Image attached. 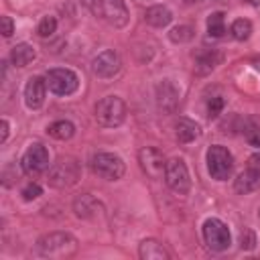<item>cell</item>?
Returning <instances> with one entry per match:
<instances>
[{
	"label": "cell",
	"instance_id": "7402d4cb",
	"mask_svg": "<svg viewBox=\"0 0 260 260\" xmlns=\"http://www.w3.org/2000/svg\"><path fill=\"white\" fill-rule=\"evenodd\" d=\"M223 20H225V14L223 12L209 14V18H207V32H209V37L221 39L225 35V22Z\"/></svg>",
	"mask_w": 260,
	"mask_h": 260
},
{
	"label": "cell",
	"instance_id": "83f0119b",
	"mask_svg": "<svg viewBox=\"0 0 260 260\" xmlns=\"http://www.w3.org/2000/svg\"><path fill=\"white\" fill-rule=\"evenodd\" d=\"M41 193H43L41 185H37V183H28V185L22 189V199H24V201H32V199H37Z\"/></svg>",
	"mask_w": 260,
	"mask_h": 260
},
{
	"label": "cell",
	"instance_id": "6da1fadb",
	"mask_svg": "<svg viewBox=\"0 0 260 260\" xmlns=\"http://www.w3.org/2000/svg\"><path fill=\"white\" fill-rule=\"evenodd\" d=\"M37 252L43 258L65 260L77 252V240L67 232H51V234H45L39 238Z\"/></svg>",
	"mask_w": 260,
	"mask_h": 260
},
{
	"label": "cell",
	"instance_id": "e0dca14e",
	"mask_svg": "<svg viewBox=\"0 0 260 260\" xmlns=\"http://www.w3.org/2000/svg\"><path fill=\"white\" fill-rule=\"evenodd\" d=\"M171 20H173V12H171L167 6H160V4L150 6V8H146V12H144V22L150 24V26H154V28H162V26H167Z\"/></svg>",
	"mask_w": 260,
	"mask_h": 260
},
{
	"label": "cell",
	"instance_id": "f546056e",
	"mask_svg": "<svg viewBox=\"0 0 260 260\" xmlns=\"http://www.w3.org/2000/svg\"><path fill=\"white\" fill-rule=\"evenodd\" d=\"M0 24H2V35L8 39L12 32H14V22L10 16H0Z\"/></svg>",
	"mask_w": 260,
	"mask_h": 260
},
{
	"label": "cell",
	"instance_id": "3957f363",
	"mask_svg": "<svg viewBox=\"0 0 260 260\" xmlns=\"http://www.w3.org/2000/svg\"><path fill=\"white\" fill-rule=\"evenodd\" d=\"M126 118V104L118 98V95H108L102 98L95 104V120L106 126V128H114L120 126Z\"/></svg>",
	"mask_w": 260,
	"mask_h": 260
},
{
	"label": "cell",
	"instance_id": "d6986e66",
	"mask_svg": "<svg viewBox=\"0 0 260 260\" xmlns=\"http://www.w3.org/2000/svg\"><path fill=\"white\" fill-rule=\"evenodd\" d=\"M35 57H37V53H35L32 45H28V43H18L10 51V61L16 67H26L28 63L35 61Z\"/></svg>",
	"mask_w": 260,
	"mask_h": 260
},
{
	"label": "cell",
	"instance_id": "8fae6325",
	"mask_svg": "<svg viewBox=\"0 0 260 260\" xmlns=\"http://www.w3.org/2000/svg\"><path fill=\"white\" fill-rule=\"evenodd\" d=\"M49 167V152L43 144H30L22 154V169L26 175H39Z\"/></svg>",
	"mask_w": 260,
	"mask_h": 260
},
{
	"label": "cell",
	"instance_id": "d6a6232c",
	"mask_svg": "<svg viewBox=\"0 0 260 260\" xmlns=\"http://www.w3.org/2000/svg\"><path fill=\"white\" fill-rule=\"evenodd\" d=\"M0 128H2L0 142H6V138H8V120H2V122H0Z\"/></svg>",
	"mask_w": 260,
	"mask_h": 260
},
{
	"label": "cell",
	"instance_id": "484cf974",
	"mask_svg": "<svg viewBox=\"0 0 260 260\" xmlns=\"http://www.w3.org/2000/svg\"><path fill=\"white\" fill-rule=\"evenodd\" d=\"M55 28H57L55 16H43V20H41L39 26H37V32H39V37L47 39V37H51V35L55 32Z\"/></svg>",
	"mask_w": 260,
	"mask_h": 260
},
{
	"label": "cell",
	"instance_id": "44dd1931",
	"mask_svg": "<svg viewBox=\"0 0 260 260\" xmlns=\"http://www.w3.org/2000/svg\"><path fill=\"white\" fill-rule=\"evenodd\" d=\"M47 132H49V136H53L57 140H67L75 134V126L69 120H57L47 128Z\"/></svg>",
	"mask_w": 260,
	"mask_h": 260
},
{
	"label": "cell",
	"instance_id": "9a60e30c",
	"mask_svg": "<svg viewBox=\"0 0 260 260\" xmlns=\"http://www.w3.org/2000/svg\"><path fill=\"white\" fill-rule=\"evenodd\" d=\"M260 187V173L258 171H254V169H246V171H242L238 177H236V181H234V189H236V193H240V195H246V193H252V191H256Z\"/></svg>",
	"mask_w": 260,
	"mask_h": 260
},
{
	"label": "cell",
	"instance_id": "5bb4252c",
	"mask_svg": "<svg viewBox=\"0 0 260 260\" xmlns=\"http://www.w3.org/2000/svg\"><path fill=\"white\" fill-rule=\"evenodd\" d=\"M102 16H106L110 24L120 28L128 22V8L124 0H102Z\"/></svg>",
	"mask_w": 260,
	"mask_h": 260
},
{
	"label": "cell",
	"instance_id": "e575fe53",
	"mask_svg": "<svg viewBox=\"0 0 260 260\" xmlns=\"http://www.w3.org/2000/svg\"><path fill=\"white\" fill-rule=\"evenodd\" d=\"M258 217H260V209H258Z\"/></svg>",
	"mask_w": 260,
	"mask_h": 260
},
{
	"label": "cell",
	"instance_id": "9c48e42d",
	"mask_svg": "<svg viewBox=\"0 0 260 260\" xmlns=\"http://www.w3.org/2000/svg\"><path fill=\"white\" fill-rule=\"evenodd\" d=\"M122 67V61H120V55L112 49L108 51H102L98 57H93L91 61V71L93 75H98L100 79H110L114 77Z\"/></svg>",
	"mask_w": 260,
	"mask_h": 260
},
{
	"label": "cell",
	"instance_id": "4dcf8cb0",
	"mask_svg": "<svg viewBox=\"0 0 260 260\" xmlns=\"http://www.w3.org/2000/svg\"><path fill=\"white\" fill-rule=\"evenodd\" d=\"M87 10H91L93 14H102V0H79Z\"/></svg>",
	"mask_w": 260,
	"mask_h": 260
},
{
	"label": "cell",
	"instance_id": "d4e9b609",
	"mask_svg": "<svg viewBox=\"0 0 260 260\" xmlns=\"http://www.w3.org/2000/svg\"><path fill=\"white\" fill-rule=\"evenodd\" d=\"M169 37H171V41L173 43H187V41H191L193 39V28L191 26H175L171 32H169Z\"/></svg>",
	"mask_w": 260,
	"mask_h": 260
},
{
	"label": "cell",
	"instance_id": "4316f807",
	"mask_svg": "<svg viewBox=\"0 0 260 260\" xmlns=\"http://www.w3.org/2000/svg\"><path fill=\"white\" fill-rule=\"evenodd\" d=\"M240 246H242V250H254V246H256V236H254V232H252L250 228H244V230L240 232Z\"/></svg>",
	"mask_w": 260,
	"mask_h": 260
},
{
	"label": "cell",
	"instance_id": "5b68a950",
	"mask_svg": "<svg viewBox=\"0 0 260 260\" xmlns=\"http://www.w3.org/2000/svg\"><path fill=\"white\" fill-rule=\"evenodd\" d=\"M91 171L106 179V181H118L122 179L126 167H124V160L114 154V152H98L91 156Z\"/></svg>",
	"mask_w": 260,
	"mask_h": 260
},
{
	"label": "cell",
	"instance_id": "277c9868",
	"mask_svg": "<svg viewBox=\"0 0 260 260\" xmlns=\"http://www.w3.org/2000/svg\"><path fill=\"white\" fill-rule=\"evenodd\" d=\"M207 171L217 181L230 179V175L234 171V156H232V152L225 146H221V144L209 146L207 148Z\"/></svg>",
	"mask_w": 260,
	"mask_h": 260
},
{
	"label": "cell",
	"instance_id": "4fadbf2b",
	"mask_svg": "<svg viewBox=\"0 0 260 260\" xmlns=\"http://www.w3.org/2000/svg\"><path fill=\"white\" fill-rule=\"evenodd\" d=\"M49 87H47V81L43 77H39V75L30 77L24 85V104H26V108L39 110L45 104V91Z\"/></svg>",
	"mask_w": 260,
	"mask_h": 260
},
{
	"label": "cell",
	"instance_id": "30bf717a",
	"mask_svg": "<svg viewBox=\"0 0 260 260\" xmlns=\"http://www.w3.org/2000/svg\"><path fill=\"white\" fill-rule=\"evenodd\" d=\"M138 160H140V167L142 171L150 177V179H160L165 175V169H167V160L162 156L160 150L152 148V146H144L140 152H138Z\"/></svg>",
	"mask_w": 260,
	"mask_h": 260
},
{
	"label": "cell",
	"instance_id": "ba28073f",
	"mask_svg": "<svg viewBox=\"0 0 260 260\" xmlns=\"http://www.w3.org/2000/svg\"><path fill=\"white\" fill-rule=\"evenodd\" d=\"M165 181L167 185L179 193V195H187L191 189V177L187 171V165L183 158H171L167 160V169H165Z\"/></svg>",
	"mask_w": 260,
	"mask_h": 260
},
{
	"label": "cell",
	"instance_id": "52a82bcc",
	"mask_svg": "<svg viewBox=\"0 0 260 260\" xmlns=\"http://www.w3.org/2000/svg\"><path fill=\"white\" fill-rule=\"evenodd\" d=\"M203 240H205L207 248H211L213 252H223L232 244V236H230L228 225L217 217L205 219V223H203Z\"/></svg>",
	"mask_w": 260,
	"mask_h": 260
},
{
	"label": "cell",
	"instance_id": "2e32d148",
	"mask_svg": "<svg viewBox=\"0 0 260 260\" xmlns=\"http://www.w3.org/2000/svg\"><path fill=\"white\" fill-rule=\"evenodd\" d=\"M199 134H201V128H199V124H195L193 120H189V118H179V120L175 122V136H177L179 142H183V144L193 142L195 138H199Z\"/></svg>",
	"mask_w": 260,
	"mask_h": 260
},
{
	"label": "cell",
	"instance_id": "836d02e7",
	"mask_svg": "<svg viewBox=\"0 0 260 260\" xmlns=\"http://www.w3.org/2000/svg\"><path fill=\"white\" fill-rule=\"evenodd\" d=\"M244 2H248V4H252V6H260V0H244Z\"/></svg>",
	"mask_w": 260,
	"mask_h": 260
},
{
	"label": "cell",
	"instance_id": "1f68e13d",
	"mask_svg": "<svg viewBox=\"0 0 260 260\" xmlns=\"http://www.w3.org/2000/svg\"><path fill=\"white\" fill-rule=\"evenodd\" d=\"M248 167L260 173V152H254V154L248 158Z\"/></svg>",
	"mask_w": 260,
	"mask_h": 260
},
{
	"label": "cell",
	"instance_id": "ac0fdd59",
	"mask_svg": "<svg viewBox=\"0 0 260 260\" xmlns=\"http://www.w3.org/2000/svg\"><path fill=\"white\" fill-rule=\"evenodd\" d=\"M138 254H140L142 260H169V252L165 250V246L160 242L152 240V238L140 242Z\"/></svg>",
	"mask_w": 260,
	"mask_h": 260
},
{
	"label": "cell",
	"instance_id": "ffe728a7",
	"mask_svg": "<svg viewBox=\"0 0 260 260\" xmlns=\"http://www.w3.org/2000/svg\"><path fill=\"white\" fill-rule=\"evenodd\" d=\"M73 209H75V213H77L79 217H93L95 211L100 209V203H98L91 195H81V197L75 199Z\"/></svg>",
	"mask_w": 260,
	"mask_h": 260
},
{
	"label": "cell",
	"instance_id": "7c38bea8",
	"mask_svg": "<svg viewBox=\"0 0 260 260\" xmlns=\"http://www.w3.org/2000/svg\"><path fill=\"white\" fill-rule=\"evenodd\" d=\"M179 89L177 85L171 81V79H162L158 85H156V104L162 112L167 114H173L179 106Z\"/></svg>",
	"mask_w": 260,
	"mask_h": 260
},
{
	"label": "cell",
	"instance_id": "f1b7e54d",
	"mask_svg": "<svg viewBox=\"0 0 260 260\" xmlns=\"http://www.w3.org/2000/svg\"><path fill=\"white\" fill-rule=\"evenodd\" d=\"M223 110V98H211L209 106H207V116L209 118H217Z\"/></svg>",
	"mask_w": 260,
	"mask_h": 260
},
{
	"label": "cell",
	"instance_id": "603a6c76",
	"mask_svg": "<svg viewBox=\"0 0 260 260\" xmlns=\"http://www.w3.org/2000/svg\"><path fill=\"white\" fill-rule=\"evenodd\" d=\"M219 61H221V55H219L217 51L199 53V57H197V71H199V73H207V71H211Z\"/></svg>",
	"mask_w": 260,
	"mask_h": 260
},
{
	"label": "cell",
	"instance_id": "7a4b0ae2",
	"mask_svg": "<svg viewBox=\"0 0 260 260\" xmlns=\"http://www.w3.org/2000/svg\"><path fill=\"white\" fill-rule=\"evenodd\" d=\"M79 177H81V167H79V162H77L73 156H61V158H57V160L51 165L49 175H47V181H49V185L63 189V187L75 185V183L79 181Z\"/></svg>",
	"mask_w": 260,
	"mask_h": 260
},
{
	"label": "cell",
	"instance_id": "cb8c5ba5",
	"mask_svg": "<svg viewBox=\"0 0 260 260\" xmlns=\"http://www.w3.org/2000/svg\"><path fill=\"white\" fill-rule=\"evenodd\" d=\"M230 32H232V37H234L236 41H246V39L252 35V22L246 20V18H238V20L232 22Z\"/></svg>",
	"mask_w": 260,
	"mask_h": 260
},
{
	"label": "cell",
	"instance_id": "8992f818",
	"mask_svg": "<svg viewBox=\"0 0 260 260\" xmlns=\"http://www.w3.org/2000/svg\"><path fill=\"white\" fill-rule=\"evenodd\" d=\"M45 81H47L49 91L55 93V95H71L77 89V85H79V79H77L75 71H71L67 67H55V69H51L47 73Z\"/></svg>",
	"mask_w": 260,
	"mask_h": 260
}]
</instances>
